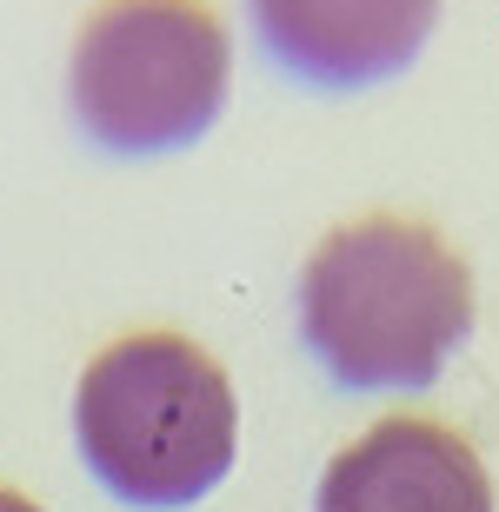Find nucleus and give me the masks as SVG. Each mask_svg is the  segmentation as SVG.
<instances>
[{
	"instance_id": "nucleus-3",
	"label": "nucleus",
	"mask_w": 499,
	"mask_h": 512,
	"mask_svg": "<svg viewBox=\"0 0 499 512\" xmlns=\"http://www.w3.org/2000/svg\"><path fill=\"white\" fill-rule=\"evenodd\" d=\"M233 80L207 0H107L74 40L67 100L107 153H173L220 120Z\"/></svg>"
},
{
	"instance_id": "nucleus-6",
	"label": "nucleus",
	"mask_w": 499,
	"mask_h": 512,
	"mask_svg": "<svg viewBox=\"0 0 499 512\" xmlns=\"http://www.w3.org/2000/svg\"><path fill=\"white\" fill-rule=\"evenodd\" d=\"M0 512H40L34 499H20V493H7V486H0Z\"/></svg>"
},
{
	"instance_id": "nucleus-1",
	"label": "nucleus",
	"mask_w": 499,
	"mask_h": 512,
	"mask_svg": "<svg viewBox=\"0 0 499 512\" xmlns=\"http://www.w3.org/2000/svg\"><path fill=\"white\" fill-rule=\"evenodd\" d=\"M300 333L346 393H413L473 333V273L420 220H360L313 247Z\"/></svg>"
},
{
	"instance_id": "nucleus-5",
	"label": "nucleus",
	"mask_w": 499,
	"mask_h": 512,
	"mask_svg": "<svg viewBox=\"0 0 499 512\" xmlns=\"http://www.w3.org/2000/svg\"><path fill=\"white\" fill-rule=\"evenodd\" d=\"M320 512H493V479L460 433L380 419L320 479Z\"/></svg>"
},
{
	"instance_id": "nucleus-4",
	"label": "nucleus",
	"mask_w": 499,
	"mask_h": 512,
	"mask_svg": "<svg viewBox=\"0 0 499 512\" xmlns=\"http://www.w3.org/2000/svg\"><path fill=\"white\" fill-rule=\"evenodd\" d=\"M253 34L307 87H380L420 60L440 0H247Z\"/></svg>"
},
{
	"instance_id": "nucleus-2",
	"label": "nucleus",
	"mask_w": 499,
	"mask_h": 512,
	"mask_svg": "<svg viewBox=\"0 0 499 512\" xmlns=\"http://www.w3.org/2000/svg\"><path fill=\"white\" fill-rule=\"evenodd\" d=\"M87 473L134 512H180L233 473L240 406L227 373L193 340L140 333L107 346L74 393Z\"/></svg>"
}]
</instances>
